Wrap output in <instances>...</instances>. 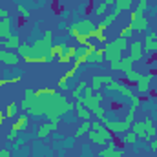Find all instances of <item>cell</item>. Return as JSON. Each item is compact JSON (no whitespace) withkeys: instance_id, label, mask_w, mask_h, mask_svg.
Wrapping results in <instances>:
<instances>
[{"instance_id":"33","label":"cell","mask_w":157,"mask_h":157,"mask_svg":"<svg viewBox=\"0 0 157 157\" xmlns=\"http://www.w3.org/2000/svg\"><path fill=\"white\" fill-rule=\"evenodd\" d=\"M68 80H70V78L66 77V75H62V77L59 78V82H57V90L66 91V90H68Z\"/></svg>"},{"instance_id":"36","label":"cell","mask_w":157,"mask_h":157,"mask_svg":"<svg viewBox=\"0 0 157 157\" xmlns=\"http://www.w3.org/2000/svg\"><path fill=\"white\" fill-rule=\"evenodd\" d=\"M148 9V0H139V4H137V13H144Z\"/></svg>"},{"instance_id":"28","label":"cell","mask_w":157,"mask_h":157,"mask_svg":"<svg viewBox=\"0 0 157 157\" xmlns=\"http://www.w3.org/2000/svg\"><path fill=\"white\" fill-rule=\"evenodd\" d=\"M49 133H53L51 128H49V122H46V124L39 126V130H37V137H39V139H46V137H49Z\"/></svg>"},{"instance_id":"19","label":"cell","mask_w":157,"mask_h":157,"mask_svg":"<svg viewBox=\"0 0 157 157\" xmlns=\"http://www.w3.org/2000/svg\"><path fill=\"white\" fill-rule=\"evenodd\" d=\"M104 53H106L104 48H97V51L88 59V62H90V64H102V62L106 60V59H104Z\"/></svg>"},{"instance_id":"21","label":"cell","mask_w":157,"mask_h":157,"mask_svg":"<svg viewBox=\"0 0 157 157\" xmlns=\"http://www.w3.org/2000/svg\"><path fill=\"white\" fill-rule=\"evenodd\" d=\"M104 77H106V75H93V77H91L93 80H91L90 86H91L93 91H101V90L104 88Z\"/></svg>"},{"instance_id":"34","label":"cell","mask_w":157,"mask_h":157,"mask_svg":"<svg viewBox=\"0 0 157 157\" xmlns=\"http://www.w3.org/2000/svg\"><path fill=\"white\" fill-rule=\"evenodd\" d=\"M91 39H95L97 42H101V44H106V42H108V37H106L104 33H101V31H97V29L93 31V37H91Z\"/></svg>"},{"instance_id":"41","label":"cell","mask_w":157,"mask_h":157,"mask_svg":"<svg viewBox=\"0 0 157 157\" xmlns=\"http://www.w3.org/2000/svg\"><path fill=\"white\" fill-rule=\"evenodd\" d=\"M148 146H150V150H157V139H150Z\"/></svg>"},{"instance_id":"45","label":"cell","mask_w":157,"mask_h":157,"mask_svg":"<svg viewBox=\"0 0 157 157\" xmlns=\"http://www.w3.org/2000/svg\"><path fill=\"white\" fill-rule=\"evenodd\" d=\"M4 121H6V113H4V115H0V126L4 124Z\"/></svg>"},{"instance_id":"37","label":"cell","mask_w":157,"mask_h":157,"mask_svg":"<svg viewBox=\"0 0 157 157\" xmlns=\"http://www.w3.org/2000/svg\"><path fill=\"white\" fill-rule=\"evenodd\" d=\"M20 77H13V78H0V88L6 86V84H13V82H18Z\"/></svg>"},{"instance_id":"39","label":"cell","mask_w":157,"mask_h":157,"mask_svg":"<svg viewBox=\"0 0 157 157\" xmlns=\"http://www.w3.org/2000/svg\"><path fill=\"white\" fill-rule=\"evenodd\" d=\"M6 139H7L9 143H15V141L18 139V132H13V130H11V132L7 133V137H6Z\"/></svg>"},{"instance_id":"10","label":"cell","mask_w":157,"mask_h":157,"mask_svg":"<svg viewBox=\"0 0 157 157\" xmlns=\"http://www.w3.org/2000/svg\"><path fill=\"white\" fill-rule=\"evenodd\" d=\"M133 59L128 55V57H122L121 60H117V62H110V70L112 71H121V73H126L128 70H132L133 68Z\"/></svg>"},{"instance_id":"23","label":"cell","mask_w":157,"mask_h":157,"mask_svg":"<svg viewBox=\"0 0 157 157\" xmlns=\"http://www.w3.org/2000/svg\"><path fill=\"white\" fill-rule=\"evenodd\" d=\"M90 130H91V121H82V124H80L77 130H75L73 137H82V135H86Z\"/></svg>"},{"instance_id":"6","label":"cell","mask_w":157,"mask_h":157,"mask_svg":"<svg viewBox=\"0 0 157 157\" xmlns=\"http://www.w3.org/2000/svg\"><path fill=\"white\" fill-rule=\"evenodd\" d=\"M104 88H106L108 91H119V93H121V95H124L126 99H132V97L135 95L128 84H122V82L115 80L112 75H106V77H104Z\"/></svg>"},{"instance_id":"22","label":"cell","mask_w":157,"mask_h":157,"mask_svg":"<svg viewBox=\"0 0 157 157\" xmlns=\"http://www.w3.org/2000/svg\"><path fill=\"white\" fill-rule=\"evenodd\" d=\"M75 112H77V117L82 119V121H91V117H93V113L82 104V106H75Z\"/></svg>"},{"instance_id":"13","label":"cell","mask_w":157,"mask_h":157,"mask_svg":"<svg viewBox=\"0 0 157 157\" xmlns=\"http://www.w3.org/2000/svg\"><path fill=\"white\" fill-rule=\"evenodd\" d=\"M152 78H154V75H152V73H148V75L141 73V77H139L137 84H135L141 95H146V93L150 91V88H152Z\"/></svg>"},{"instance_id":"47","label":"cell","mask_w":157,"mask_h":157,"mask_svg":"<svg viewBox=\"0 0 157 157\" xmlns=\"http://www.w3.org/2000/svg\"><path fill=\"white\" fill-rule=\"evenodd\" d=\"M0 115H4V113H2V112H0Z\"/></svg>"},{"instance_id":"49","label":"cell","mask_w":157,"mask_h":157,"mask_svg":"<svg viewBox=\"0 0 157 157\" xmlns=\"http://www.w3.org/2000/svg\"><path fill=\"white\" fill-rule=\"evenodd\" d=\"M9 157H13V155H9Z\"/></svg>"},{"instance_id":"15","label":"cell","mask_w":157,"mask_h":157,"mask_svg":"<svg viewBox=\"0 0 157 157\" xmlns=\"http://www.w3.org/2000/svg\"><path fill=\"white\" fill-rule=\"evenodd\" d=\"M9 37H13V31H11V17L9 18H0V40L9 39Z\"/></svg>"},{"instance_id":"43","label":"cell","mask_w":157,"mask_h":157,"mask_svg":"<svg viewBox=\"0 0 157 157\" xmlns=\"http://www.w3.org/2000/svg\"><path fill=\"white\" fill-rule=\"evenodd\" d=\"M95 29H97V31H101V33H104V31H106L108 28H106L104 24H99V26H95Z\"/></svg>"},{"instance_id":"7","label":"cell","mask_w":157,"mask_h":157,"mask_svg":"<svg viewBox=\"0 0 157 157\" xmlns=\"http://www.w3.org/2000/svg\"><path fill=\"white\" fill-rule=\"evenodd\" d=\"M130 24H132L133 29L139 31V33H146V31H148V26H150V22H148V18L144 17V13H137L135 9L130 11Z\"/></svg>"},{"instance_id":"24","label":"cell","mask_w":157,"mask_h":157,"mask_svg":"<svg viewBox=\"0 0 157 157\" xmlns=\"http://www.w3.org/2000/svg\"><path fill=\"white\" fill-rule=\"evenodd\" d=\"M132 6H133V0H115V9H117L119 13L132 11Z\"/></svg>"},{"instance_id":"30","label":"cell","mask_w":157,"mask_h":157,"mask_svg":"<svg viewBox=\"0 0 157 157\" xmlns=\"http://www.w3.org/2000/svg\"><path fill=\"white\" fill-rule=\"evenodd\" d=\"M135 112H137V108L130 106V110H128V113H126V117H124V122H126L128 126H132V124L135 122Z\"/></svg>"},{"instance_id":"35","label":"cell","mask_w":157,"mask_h":157,"mask_svg":"<svg viewBox=\"0 0 157 157\" xmlns=\"http://www.w3.org/2000/svg\"><path fill=\"white\" fill-rule=\"evenodd\" d=\"M68 55L71 60H75V57L78 55V46H68Z\"/></svg>"},{"instance_id":"40","label":"cell","mask_w":157,"mask_h":157,"mask_svg":"<svg viewBox=\"0 0 157 157\" xmlns=\"http://www.w3.org/2000/svg\"><path fill=\"white\" fill-rule=\"evenodd\" d=\"M66 77L68 78H73V77H77V68H71L68 73H66Z\"/></svg>"},{"instance_id":"25","label":"cell","mask_w":157,"mask_h":157,"mask_svg":"<svg viewBox=\"0 0 157 157\" xmlns=\"http://www.w3.org/2000/svg\"><path fill=\"white\" fill-rule=\"evenodd\" d=\"M119 15H121V13H119L117 9H113L112 13H108V15H104V18H102V24H104L106 28H110V26H113V22H115V20L119 18Z\"/></svg>"},{"instance_id":"2","label":"cell","mask_w":157,"mask_h":157,"mask_svg":"<svg viewBox=\"0 0 157 157\" xmlns=\"http://www.w3.org/2000/svg\"><path fill=\"white\" fill-rule=\"evenodd\" d=\"M71 110H75V104H73V102H70V101H68V97H64V95L57 93L53 99H49V108H48L46 117L49 119V121H59V117H62V115L70 113Z\"/></svg>"},{"instance_id":"38","label":"cell","mask_w":157,"mask_h":157,"mask_svg":"<svg viewBox=\"0 0 157 157\" xmlns=\"http://www.w3.org/2000/svg\"><path fill=\"white\" fill-rule=\"evenodd\" d=\"M130 106H133V108H139V106H141V99H139L137 95H133V97L130 99Z\"/></svg>"},{"instance_id":"11","label":"cell","mask_w":157,"mask_h":157,"mask_svg":"<svg viewBox=\"0 0 157 157\" xmlns=\"http://www.w3.org/2000/svg\"><path fill=\"white\" fill-rule=\"evenodd\" d=\"M99 157H122V148L117 143L110 141L106 146H102V150L99 152Z\"/></svg>"},{"instance_id":"18","label":"cell","mask_w":157,"mask_h":157,"mask_svg":"<svg viewBox=\"0 0 157 157\" xmlns=\"http://www.w3.org/2000/svg\"><path fill=\"white\" fill-rule=\"evenodd\" d=\"M20 46V37L18 35H13L9 39H2V48L4 49H18Z\"/></svg>"},{"instance_id":"9","label":"cell","mask_w":157,"mask_h":157,"mask_svg":"<svg viewBox=\"0 0 157 157\" xmlns=\"http://www.w3.org/2000/svg\"><path fill=\"white\" fill-rule=\"evenodd\" d=\"M128 51H130V57L133 59V62H139L144 59V46H143V40H132L128 44Z\"/></svg>"},{"instance_id":"27","label":"cell","mask_w":157,"mask_h":157,"mask_svg":"<svg viewBox=\"0 0 157 157\" xmlns=\"http://www.w3.org/2000/svg\"><path fill=\"white\" fill-rule=\"evenodd\" d=\"M124 77H126V82H128V84H137V80H139V77H141V73L135 71V70L132 68V70H128V71L124 73Z\"/></svg>"},{"instance_id":"3","label":"cell","mask_w":157,"mask_h":157,"mask_svg":"<svg viewBox=\"0 0 157 157\" xmlns=\"http://www.w3.org/2000/svg\"><path fill=\"white\" fill-rule=\"evenodd\" d=\"M128 40L126 39H115V40H110V42H106L104 44V49H106V53H104V59L108 60V62H117L122 59V51L124 49H128Z\"/></svg>"},{"instance_id":"44","label":"cell","mask_w":157,"mask_h":157,"mask_svg":"<svg viewBox=\"0 0 157 157\" xmlns=\"http://www.w3.org/2000/svg\"><path fill=\"white\" fill-rule=\"evenodd\" d=\"M106 6H115V0H104Z\"/></svg>"},{"instance_id":"14","label":"cell","mask_w":157,"mask_h":157,"mask_svg":"<svg viewBox=\"0 0 157 157\" xmlns=\"http://www.w3.org/2000/svg\"><path fill=\"white\" fill-rule=\"evenodd\" d=\"M35 90L33 88H26V91H24V99H22V102H20V110H24V112H29L31 110V106L35 104Z\"/></svg>"},{"instance_id":"26","label":"cell","mask_w":157,"mask_h":157,"mask_svg":"<svg viewBox=\"0 0 157 157\" xmlns=\"http://www.w3.org/2000/svg\"><path fill=\"white\" fill-rule=\"evenodd\" d=\"M6 119H17V113H18V104L17 102H9L6 106Z\"/></svg>"},{"instance_id":"12","label":"cell","mask_w":157,"mask_h":157,"mask_svg":"<svg viewBox=\"0 0 157 157\" xmlns=\"http://www.w3.org/2000/svg\"><path fill=\"white\" fill-rule=\"evenodd\" d=\"M0 62L7 64V66H17L20 62V55L17 51H9V49H0Z\"/></svg>"},{"instance_id":"48","label":"cell","mask_w":157,"mask_h":157,"mask_svg":"<svg viewBox=\"0 0 157 157\" xmlns=\"http://www.w3.org/2000/svg\"><path fill=\"white\" fill-rule=\"evenodd\" d=\"M155 33H157V28H155Z\"/></svg>"},{"instance_id":"1","label":"cell","mask_w":157,"mask_h":157,"mask_svg":"<svg viewBox=\"0 0 157 157\" xmlns=\"http://www.w3.org/2000/svg\"><path fill=\"white\" fill-rule=\"evenodd\" d=\"M53 46V31L48 29L44 31V37L39 40H35L31 44V57H29V64H46L51 60V55H49V49Z\"/></svg>"},{"instance_id":"42","label":"cell","mask_w":157,"mask_h":157,"mask_svg":"<svg viewBox=\"0 0 157 157\" xmlns=\"http://www.w3.org/2000/svg\"><path fill=\"white\" fill-rule=\"evenodd\" d=\"M9 155H11V150H7V148L0 150V157H9Z\"/></svg>"},{"instance_id":"8","label":"cell","mask_w":157,"mask_h":157,"mask_svg":"<svg viewBox=\"0 0 157 157\" xmlns=\"http://www.w3.org/2000/svg\"><path fill=\"white\" fill-rule=\"evenodd\" d=\"M48 108H49V99H46V97H37V99H35V104L31 106V110H29L28 113H29L31 117H46Z\"/></svg>"},{"instance_id":"31","label":"cell","mask_w":157,"mask_h":157,"mask_svg":"<svg viewBox=\"0 0 157 157\" xmlns=\"http://www.w3.org/2000/svg\"><path fill=\"white\" fill-rule=\"evenodd\" d=\"M17 11H18V15H20L24 20H28V18L31 17V11H29L26 6H22V4H17Z\"/></svg>"},{"instance_id":"46","label":"cell","mask_w":157,"mask_h":157,"mask_svg":"<svg viewBox=\"0 0 157 157\" xmlns=\"http://www.w3.org/2000/svg\"><path fill=\"white\" fill-rule=\"evenodd\" d=\"M122 157H135V155H122Z\"/></svg>"},{"instance_id":"5","label":"cell","mask_w":157,"mask_h":157,"mask_svg":"<svg viewBox=\"0 0 157 157\" xmlns=\"http://www.w3.org/2000/svg\"><path fill=\"white\" fill-rule=\"evenodd\" d=\"M88 139H90V143H93V144H97V146H106V144L113 139V133H112L106 126H102V128H99V130H90V132H88Z\"/></svg>"},{"instance_id":"16","label":"cell","mask_w":157,"mask_h":157,"mask_svg":"<svg viewBox=\"0 0 157 157\" xmlns=\"http://www.w3.org/2000/svg\"><path fill=\"white\" fill-rule=\"evenodd\" d=\"M137 133L133 132V130H128V132H124L122 135H119V141L122 143V144H130V146H133V144H137Z\"/></svg>"},{"instance_id":"17","label":"cell","mask_w":157,"mask_h":157,"mask_svg":"<svg viewBox=\"0 0 157 157\" xmlns=\"http://www.w3.org/2000/svg\"><path fill=\"white\" fill-rule=\"evenodd\" d=\"M28 122H29V117H28V115H20V117L15 119V122L11 124V130L20 133V132H24V130L28 128Z\"/></svg>"},{"instance_id":"29","label":"cell","mask_w":157,"mask_h":157,"mask_svg":"<svg viewBox=\"0 0 157 157\" xmlns=\"http://www.w3.org/2000/svg\"><path fill=\"white\" fill-rule=\"evenodd\" d=\"M133 31H135V29H133V26H132V24H128L126 28H122V29L119 31V39H126V40H128L132 35H133Z\"/></svg>"},{"instance_id":"4","label":"cell","mask_w":157,"mask_h":157,"mask_svg":"<svg viewBox=\"0 0 157 157\" xmlns=\"http://www.w3.org/2000/svg\"><path fill=\"white\" fill-rule=\"evenodd\" d=\"M132 130L137 133L139 139L143 141H150L152 137H157V128L154 124L152 119H144V121H139V122H133L132 124Z\"/></svg>"},{"instance_id":"32","label":"cell","mask_w":157,"mask_h":157,"mask_svg":"<svg viewBox=\"0 0 157 157\" xmlns=\"http://www.w3.org/2000/svg\"><path fill=\"white\" fill-rule=\"evenodd\" d=\"M93 13H95L97 17H104V15L108 13V6H106V4L102 2V4H99V6H97V7L93 9Z\"/></svg>"},{"instance_id":"20","label":"cell","mask_w":157,"mask_h":157,"mask_svg":"<svg viewBox=\"0 0 157 157\" xmlns=\"http://www.w3.org/2000/svg\"><path fill=\"white\" fill-rule=\"evenodd\" d=\"M66 49H68V46H66L64 42H59V44H53V46H51V49H49V55H51V60H53V59L57 60V57H59V55H62V53H64Z\"/></svg>"}]
</instances>
